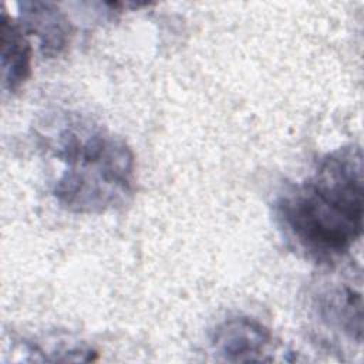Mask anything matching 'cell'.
<instances>
[{
  "instance_id": "cell-4",
  "label": "cell",
  "mask_w": 364,
  "mask_h": 364,
  "mask_svg": "<svg viewBox=\"0 0 364 364\" xmlns=\"http://www.w3.org/2000/svg\"><path fill=\"white\" fill-rule=\"evenodd\" d=\"M21 27L36 36L44 57H58L70 44L73 26L68 17L50 1H20L17 3Z\"/></svg>"
},
{
  "instance_id": "cell-3",
  "label": "cell",
  "mask_w": 364,
  "mask_h": 364,
  "mask_svg": "<svg viewBox=\"0 0 364 364\" xmlns=\"http://www.w3.org/2000/svg\"><path fill=\"white\" fill-rule=\"evenodd\" d=\"M272 341L270 331L250 317H235L219 324L212 336L213 350L232 363L262 361Z\"/></svg>"
},
{
  "instance_id": "cell-5",
  "label": "cell",
  "mask_w": 364,
  "mask_h": 364,
  "mask_svg": "<svg viewBox=\"0 0 364 364\" xmlns=\"http://www.w3.org/2000/svg\"><path fill=\"white\" fill-rule=\"evenodd\" d=\"M31 74V47L20 23L1 13V78L9 92H16Z\"/></svg>"
},
{
  "instance_id": "cell-6",
  "label": "cell",
  "mask_w": 364,
  "mask_h": 364,
  "mask_svg": "<svg viewBox=\"0 0 364 364\" xmlns=\"http://www.w3.org/2000/svg\"><path fill=\"white\" fill-rule=\"evenodd\" d=\"M361 294L348 286L330 289L320 301V314L328 326H336L351 338L361 341L363 309Z\"/></svg>"
},
{
  "instance_id": "cell-2",
  "label": "cell",
  "mask_w": 364,
  "mask_h": 364,
  "mask_svg": "<svg viewBox=\"0 0 364 364\" xmlns=\"http://www.w3.org/2000/svg\"><path fill=\"white\" fill-rule=\"evenodd\" d=\"M55 156L64 164L53 188L58 205L73 213L122 208L135 191V156L124 139L82 122L57 136Z\"/></svg>"
},
{
  "instance_id": "cell-1",
  "label": "cell",
  "mask_w": 364,
  "mask_h": 364,
  "mask_svg": "<svg viewBox=\"0 0 364 364\" xmlns=\"http://www.w3.org/2000/svg\"><path fill=\"white\" fill-rule=\"evenodd\" d=\"M363 154L358 145L327 154L313 176L276 200L284 236L309 259L333 262L363 233Z\"/></svg>"
}]
</instances>
